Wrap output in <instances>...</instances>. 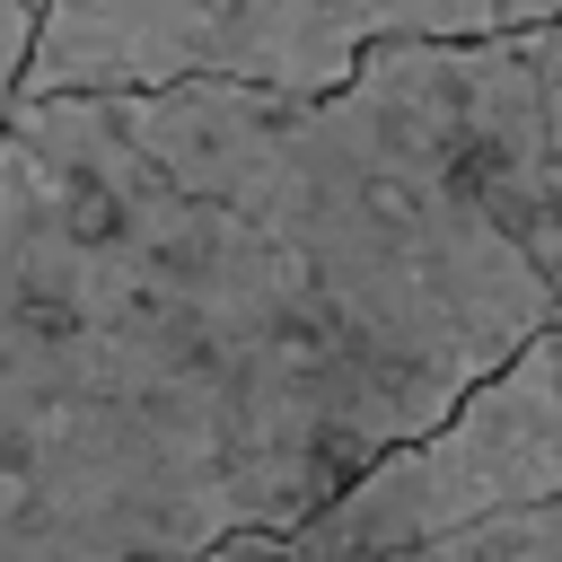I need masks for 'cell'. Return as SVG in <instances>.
<instances>
[{"instance_id": "6da1fadb", "label": "cell", "mask_w": 562, "mask_h": 562, "mask_svg": "<svg viewBox=\"0 0 562 562\" xmlns=\"http://www.w3.org/2000/svg\"><path fill=\"white\" fill-rule=\"evenodd\" d=\"M439 430L316 263L193 176L140 97L0 140V562H211L299 536Z\"/></svg>"}, {"instance_id": "7a4b0ae2", "label": "cell", "mask_w": 562, "mask_h": 562, "mask_svg": "<svg viewBox=\"0 0 562 562\" xmlns=\"http://www.w3.org/2000/svg\"><path fill=\"white\" fill-rule=\"evenodd\" d=\"M527 26H562V0H44L26 105L140 88H255L316 105L386 44H483Z\"/></svg>"}, {"instance_id": "3957f363", "label": "cell", "mask_w": 562, "mask_h": 562, "mask_svg": "<svg viewBox=\"0 0 562 562\" xmlns=\"http://www.w3.org/2000/svg\"><path fill=\"white\" fill-rule=\"evenodd\" d=\"M553 492H562V325L536 334L509 369H492L439 430L378 457L342 501H325L299 527V544L316 562H386L457 527L536 509Z\"/></svg>"}, {"instance_id": "277c9868", "label": "cell", "mask_w": 562, "mask_h": 562, "mask_svg": "<svg viewBox=\"0 0 562 562\" xmlns=\"http://www.w3.org/2000/svg\"><path fill=\"white\" fill-rule=\"evenodd\" d=\"M404 70L457 176L562 299V26L483 44H404Z\"/></svg>"}, {"instance_id": "5b68a950", "label": "cell", "mask_w": 562, "mask_h": 562, "mask_svg": "<svg viewBox=\"0 0 562 562\" xmlns=\"http://www.w3.org/2000/svg\"><path fill=\"white\" fill-rule=\"evenodd\" d=\"M26 53H35V0H0V140L26 105Z\"/></svg>"}, {"instance_id": "8992f818", "label": "cell", "mask_w": 562, "mask_h": 562, "mask_svg": "<svg viewBox=\"0 0 562 562\" xmlns=\"http://www.w3.org/2000/svg\"><path fill=\"white\" fill-rule=\"evenodd\" d=\"M211 562H316L299 536H246V544H228V553H211Z\"/></svg>"}, {"instance_id": "52a82bcc", "label": "cell", "mask_w": 562, "mask_h": 562, "mask_svg": "<svg viewBox=\"0 0 562 562\" xmlns=\"http://www.w3.org/2000/svg\"><path fill=\"white\" fill-rule=\"evenodd\" d=\"M35 9H44V0H35Z\"/></svg>"}]
</instances>
